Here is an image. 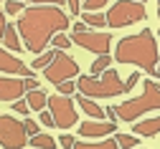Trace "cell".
Wrapping results in <instances>:
<instances>
[{
    "instance_id": "38",
    "label": "cell",
    "mask_w": 160,
    "mask_h": 149,
    "mask_svg": "<svg viewBox=\"0 0 160 149\" xmlns=\"http://www.w3.org/2000/svg\"><path fill=\"white\" fill-rule=\"evenodd\" d=\"M158 18H160V5H158Z\"/></svg>"
},
{
    "instance_id": "21",
    "label": "cell",
    "mask_w": 160,
    "mask_h": 149,
    "mask_svg": "<svg viewBox=\"0 0 160 149\" xmlns=\"http://www.w3.org/2000/svg\"><path fill=\"white\" fill-rule=\"evenodd\" d=\"M31 147H46V149H53V147H58V142L51 137V134H33L31 137Z\"/></svg>"
},
{
    "instance_id": "30",
    "label": "cell",
    "mask_w": 160,
    "mask_h": 149,
    "mask_svg": "<svg viewBox=\"0 0 160 149\" xmlns=\"http://www.w3.org/2000/svg\"><path fill=\"white\" fill-rule=\"evenodd\" d=\"M41 126H46V129H51V126H56V121H53L51 111H43V109H41Z\"/></svg>"
},
{
    "instance_id": "39",
    "label": "cell",
    "mask_w": 160,
    "mask_h": 149,
    "mask_svg": "<svg viewBox=\"0 0 160 149\" xmlns=\"http://www.w3.org/2000/svg\"><path fill=\"white\" fill-rule=\"evenodd\" d=\"M137 3H148V0H137Z\"/></svg>"
},
{
    "instance_id": "6",
    "label": "cell",
    "mask_w": 160,
    "mask_h": 149,
    "mask_svg": "<svg viewBox=\"0 0 160 149\" xmlns=\"http://www.w3.org/2000/svg\"><path fill=\"white\" fill-rule=\"evenodd\" d=\"M71 43L87 48L89 53L102 56V53H109V48H112V33H102V28H97V30H92V28L74 30L71 33Z\"/></svg>"
},
{
    "instance_id": "20",
    "label": "cell",
    "mask_w": 160,
    "mask_h": 149,
    "mask_svg": "<svg viewBox=\"0 0 160 149\" xmlns=\"http://www.w3.org/2000/svg\"><path fill=\"white\" fill-rule=\"evenodd\" d=\"M109 63H112V56L109 53H102V56H97L94 58V63H92V76H99V73H102V71H107L109 68Z\"/></svg>"
},
{
    "instance_id": "13",
    "label": "cell",
    "mask_w": 160,
    "mask_h": 149,
    "mask_svg": "<svg viewBox=\"0 0 160 149\" xmlns=\"http://www.w3.org/2000/svg\"><path fill=\"white\" fill-rule=\"evenodd\" d=\"M132 134H137V137H158V134H160V116L142 119V121H135V126H132Z\"/></svg>"
},
{
    "instance_id": "2",
    "label": "cell",
    "mask_w": 160,
    "mask_h": 149,
    "mask_svg": "<svg viewBox=\"0 0 160 149\" xmlns=\"http://www.w3.org/2000/svg\"><path fill=\"white\" fill-rule=\"evenodd\" d=\"M114 61L130 63V66H137L142 73H155V66H158V61H160L155 30L142 28V30L135 33V35L119 38L117 51H114Z\"/></svg>"
},
{
    "instance_id": "34",
    "label": "cell",
    "mask_w": 160,
    "mask_h": 149,
    "mask_svg": "<svg viewBox=\"0 0 160 149\" xmlns=\"http://www.w3.org/2000/svg\"><path fill=\"white\" fill-rule=\"evenodd\" d=\"M104 116H107L109 121H117V106H107V109H104Z\"/></svg>"
},
{
    "instance_id": "16",
    "label": "cell",
    "mask_w": 160,
    "mask_h": 149,
    "mask_svg": "<svg viewBox=\"0 0 160 149\" xmlns=\"http://www.w3.org/2000/svg\"><path fill=\"white\" fill-rule=\"evenodd\" d=\"M74 147L76 149H114L117 147V139L114 137H102V139H97V142H87L82 137L79 142H74Z\"/></svg>"
},
{
    "instance_id": "9",
    "label": "cell",
    "mask_w": 160,
    "mask_h": 149,
    "mask_svg": "<svg viewBox=\"0 0 160 149\" xmlns=\"http://www.w3.org/2000/svg\"><path fill=\"white\" fill-rule=\"evenodd\" d=\"M76 73H79V63H76L69 53H64V51H56L53 61L43 68V76H46V81H51V83L66 81V78H76Z\"/></svg>"
},
{
    "instance_id": "23",
    "label": "cell",
    "mask_w": 160,
    "mask_h": 149,
    "mask_svg": "<svg viewBox=\"0 0 160 149\" xmlns=\"http://www.w3.org/2000/svg\"><path fill=\"white\" fill-rule=\"evenodd\" d=\"M51 43H53V48H58V51H66V48L71 46V38H69V35H64V30H61V33H53Z\"/></svg>"
},
{
    "instance_id": "37",
    "label": "cell",
    "mask_w": 160,
    "mask_h": 149,
    "mask_svg": "<svg viewBox=\"0 0 160 149\" xmlns=\"http://www.w3.org/2000/svg\"><path fill=\"white\" fill-rule=\"evenodd\" d=\"M152 76H158V78H160V61H158V66H155V73H152Z\"/></svg>"
},
{
    "instance_id": "26",
    "label": "cell",
    "mask_w": 160,
    "mask_h": 149,
    "mask_svg": "<svg viewBox=\"0 0 160 149\" xmlns=\"http://www.w3.org/2000/svg\"><path fill=\"white\" fill-rule=\"evenodd\" d=\"M107 3H109V0H84L82 8H84V10H102Z\"/></svg>"
},
{
    "instance_id": "28",
    "label": "cell",
    "mask_w": 160,
    "mask_h": 149,
    "mask_svg": "<svg viewBox=\"0 0 160 149\" xmlns=\"http://www.w3.org/2000/svg\"><path fill=\"white\" fill-rule=\"evenodd\" d=\"M23 129H26L28 137H33V134L41 132V126H38V121H33V119H26V121H23Z\"/></svg>"
},
{
    "instance_id": "24",
    "label": "cell",
    "mask_w": 160,
    "mask_h": 149,
    "mask_svg": "<svg viewBox=\"0 0 160 149\" xmlns=\"http://www.w3.org/2000/svg\"><path fill=\"white\" fill-rule=\"evenodd\" d=\"M56 89H58V94H74L76 91V83H74V78H66V81H58L56 83Z\"/></svg>"
},
{
    "instance_id": "7",
    "label": "cell",
    "mask_w": 160,
    "mask_h": 149,
    "mask_svg": "<svg viewBox=\"0 0 160 149\" xmlns=\"http://www.w3.org/2000/svg\"><path fill=\"white\" fill-rule=\"evenodd\" d=\"M48 111H51V116H53V121H56L58 129H71V126L79 121L76 106H74V101L66 94L48 96Z\"/></svg>"
},
{
    "instance_id": "40",
    "label": "cell",
    "mask_w": 160,
    "mask_h": 149,
    "mask_svg": "<svg viewBox=\"0 0 160 149\" xmlns=\"http://www.w3.org/2000/svg\"><path fill=\"white\" fill-rule=\"evenodd\" d=\"M158 5H160V0H158Z\"/></svg>"
},
{
    "instance_id": "31",
    "label": "cell",
    "mask_w": 160,
    "mask_h": 149,
    "mask_svg": "<svg viewBox=\"0 0 160 149\" xmlns=\"http://www.w3.org/2000/svg\"><path fill=\"white\" fill-rule=\"evenodd\" d=\"M137 81H140V71H135V73H130V76H127V81H125V91H132Z\"/></svg>"
},
{
    "instance_id": "36",
    "label": "cell",
    "mask_w": 160,
    "mask_h": 149,
    "mask_svg": "<svg viewBox=\"0 0 160 149\" xmlns=\"http://www.w3.org/2000/svg\"><path fill=\"white\" fill-rule=\"evenodd\" d=\"M5 26H8V23H5V13L0 10V38H3V33H5Z\"/></svg>"
},
{
    "instance_id": "18",
    "label": "cell",
    "mask_w": 160,
    "mask_h": 149,
    "mask_svg": "<svg viewBox=\"0 0 160 149\" xmlns=\"http://www.w3.org/2000/svg\"><path fill=\"white\" fill-rule=\"evenodd\" d=\"M82 20H84L89 28H104L107 26V15L104 13H97V10H84L82 13Z\"/></svg>"
},
{
    "instance_id": "8",
    "label": "cell",
    "mask_w": 160,
    "mask_h": 149,
    "mask_svg": "<svg viewBox=\"0 0 160 149\" xmlns=\"http://www.w3.org/2000/svg\"><path fill=\"white\" fill-rule=\"evenodd\" d=\"M28 144V134L23 129V121H18L15 116L0 114V147L18 149Z\"/></svg>"
},
{
    "instance_id": "11",
    "label": "cell",
    "mask_w": 160,
    "mask_h": 149,
    "mask_svg": "<svg viewBox=\"0 0 160 149\" xmlns=\"http://www.w3.org/2000/svg\"><path fill=\"white\" fill-rule=\"evenodd\" d=\"M33 68L26 66L21 58H15L13 53H8V48L0 46V73H18V76H33Z\"/></svg>"
},
{
    "instance_id": "4",
    "label": "cell",
    "mask_w": 160,
    "mask_h": 149,
    "mask_svg": "<svg viewBox=\"0 0 160 149\" xmlns=\"http://www.w3.org/2000/svg\"><path fill=\"white\" fill-rule=\"evenodd\" d=\"M150 111H160V86L148 78L142 83V94L130 99V101H122L117 106V119L119 121H137L142 114H150Z\"/></svg>"
},
{
    "instance_id": "17",
    "label": "cell",
    "mask_w": 160,
    "mask_h": 149,
    "mask_svg": "<svg viewBox=\"0 0 160 149\" xmlns=\"http://www.w3.org/2000/svg\"><path fill=\"white\" fill-rule=\"evenodd\" d=\"M3 46L8 51H21L23 40H21V33H18L15 26H5V33H3Z\"/></svg>"
},
{
    "instance_id": "14",
    "label": "cell",
    "mask_w": 160,
    "mask_h": 149,
    "mask_svg": "<svg viewBox=\"0 0 160 149\" xmlns=\"http://www.w3.org/2000/svg\"><path fill=\"white\" fill-rule=\"evenodd\" d=\"M76 101L79 106H82V111L89 116V119H104V111H102V106H99L92 96H84V94H76Z\"/></svg>"
},
{
    "instance_id": "33",
    "label": "cell",
    "mask_w": 160,
    "mask_h": 149,
    "mask_svg": "<svg viewBox=\"0 0 160 149\" xmlns=\"http://www.w3.org/2000/svg\"><path fill=\"white\" fill-rule=\"evenodd\" d=\"M23 86H26V91L38 89V81H36V76H26V78H23Z\"/></svg>"
},
{
    "instance_id": "1",
    "label": "cell",
    "mask_w": 160,
    "mask_h": 149,
    "mask_svg": "<svg viewBox=\"0 0 160 149\" xmlns=\"http://www.w3.org/2000/svg\"><path fill=\"white\" fill-rule=\"evenodd\" d=\"M15 28L21 33L23 46L38 56L41 51H46L53 33L71 28V20L61 10V5H31V8H23Z\"/></svg>"
},
{
    "instance_id": "5",
    "label": "cell",
    "mask_w": 160,
    "mask_h": 149,
    "mask_svg": "<svg viewBox=\"0 0 160 149\" xmlns=\"http://www.w3.org/2000/svg\"><path fill=\"white\" fill-rule=\"evenodd\" d=\"M104 15H107L109 28H127V26L145 20L148 10H145V3H137V0H117Z\"/></svg>"
},
{
    "instance_id": "35",
    "label": "cell",
    "mask_w": 160,
    "mask_h": 149,
    "mask_svg": "<svg viewBox=\"0 0 160 149\" xmlns=\"http://www.w3.org/2000/svg\"><path fill=\"white\" fill-rule=\"evenodd\" d=\"M61 147H74V137L71 134H61V142H58Z\"/></svg>"
},
{
    "instance_id": "10",
    "label": "cell",
    "mask_w": 160,
    "mask_h": 149,
    "mask_svg": "<svg viewBox=\"0 0 160 149\" xmlns=\"http://www.w3.org/2000/svg\"><path fill=\"white\" fill-rule=\"evenodd\" d=\"M117 132L114 121H104V119H92V121H82L79 124V134L84 139H102V137H112Z\"/></svg>"
},
{
    "instance_id": "19",
    "label": "cell",
    "mask_w": 160,
    "mask_h": 149,
    "mask_svg": "<svg viewBox=\"0 0 160 149\" xmlns=\"http://www.w3.org/2000/svg\"><path fill=\"white\" fill-rule=\"evenodd\" d=\"M56 51H58V48H53V51H41V53H38V56L33 58V63H31V68H33V71H41V68H46L48 63L53 61Z\"/></svg>"
},
{
    "instance_id": "27",
    "label": "cell",
    "mask_w": 160,
    "mask_h": 149,
    "mask_svg": "<svg viewBox=\"0 0 160 149\" xmlns=\"http://www.w3.org/2000/svg\"><path fill=\"white\" fill-rule=\"evenodd\" d=\"M10 104H13V111H15V114H28V111H31L28 101H23V99H15V101H10Z\"/></svg>"
},
{
    "instance_id": "32",
    "label": "cell",
    "mask_w": 160,
    "mask_h": 149,
    "mask_svg": "<svg viewBox=\"0 0 160 149\" xmlns=\"http://www.w3.org/2000/svg\"><path fill=\"white\" fill-rule=\"evenodd\" d=\"M31 3H33V5H61V8H64L66 0H31Z\"/></svg>"
},
{
    "instance_id": "25",
    "label": "cell",
    "mask_w": 160,
    "mask_h": 149,
    "mask_svg": "<svg viewBox=\"0 0 160 149\" xmlns=\"http://www.w3.org/2000/svg\"><path fill=\"white\" fill-rule=\"evenodd\" d=\"M5 13L21 15V13H23V0H8V3H5Z\"/></svg>"
},
{
    "instance_id": "15",
    "label": "cell",
    "mask_w": 160,
    "mask_h": 149,
    "mask_svg": "<svg viewBox=\"0 0 160 149\" xmlns=\"http://www.w3.org/2000/svg\"><path fill=\"white\" fill-rule=\"evenodd\" d=\"M26 101H28V106H31V111H41V109L48 106V94L38 86V89L26 91Z\"/></svg>"
},
{
    "instance_id": "22",
    "label": "cell",
    "mask_w": 160,
    "mask_h": 149,
    "mask_svg": "<svg viewBox=\"0 0 160 149\" xmlns=\"http://www.w3.org/2000/svg\"><path fill=\"white\" fill-rule=\"evenodd\" d=\"M114 139H117V147H137L140 144V137L137 134L132 137V134H117L114 132Z\"/></svg>"
},
{
    "instance_id": "41",
    "label": "cell",
    "mask_w": 160,
    "mask_h": 149,
    "mask_svg": "<svg viewBox=\"0 0 160 149\" xmlns=\"http://www.w3.org/2000/svg\"><path fill=\"white\" fill-rule=\"evenodd\" d=\"M158 35H160V30H158Z\"/></svg>"
},
{
    "instance_id": "3",
    "label": "cell",
    "mask_w": 160,
    "mask_h": 149,
    "mask_svg": "<svg viewBox=\"0 0 160 149\" xmlns=\"http://www.w3.org/2000/svg\"><path fill=\"white\" fill-rule=\"evenodd\" d=\"M76 89H79V94L92 96V99H112V96L125 94V83H122V78H119V73L114 68H107L99 76H92V73L79 76Z\"/></svg>"
},
{
    "instance_id": "29",
    "label": "cell",
    "mask_w": 160,
    "mask_h": 149,
    "mask_svg": "<svg viewBox=\"0 0 160 149\" xmlns=\"http://www.w3.org/2000/svg\"><path fill=\"white\" fill-rule=\"evenodd\" d=\"M82 3H84V0H66L69 13H71V15H82Z\"/></svg>"
},
{
    "instance_id": "12",
    "label": "cell",
    "mask_w": 160,
    "mask_h": 149,
    "mask_svg": "<svg viewBox=\"0 0 160 149\" xmlns=\"http://www.w3.org/2000/svg\"><path fill=\"white\" fill-rule=\"evenodd\" d=\"M26 94L23 78H13V76H0V101H15Z\"/></svg>"
}]
</instances>
